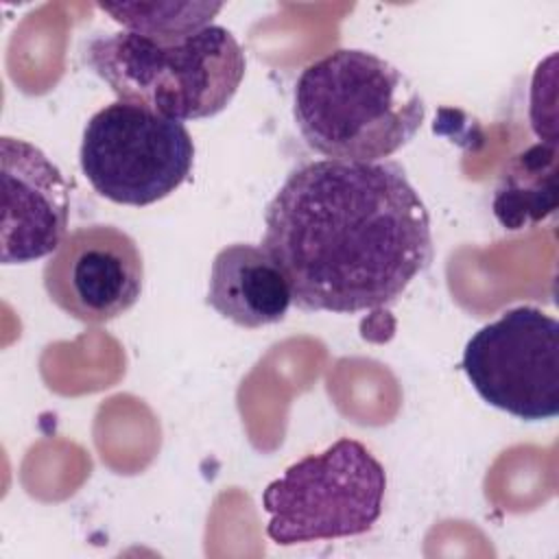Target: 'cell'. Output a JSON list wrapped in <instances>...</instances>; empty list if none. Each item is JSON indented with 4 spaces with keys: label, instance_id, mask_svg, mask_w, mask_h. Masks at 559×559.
<instances>
[{
    "label": "cell",
    "instance_id": "1",
    "mask_svg": "<svg viewBox=\"0 0 559 559\" xmlns=\"http://www.w3.org/2000/svg\"><path fill=\"white\" fill-rule=\"evenodd\" d=\"M262 247L301 310L354 314L402 297L432 260V231L397 162L319 159L269 201Z\"/></svg>",
    "mask_w": 559,
    "mask_h": 559
},
{
    "label": "cell",
    "instance_id": "2",
    "mask_svg": "<svg viewBox=\"0 0 559 559\" xmlns=\"http://www.w3.org/2000/svg\"><path fill=\"white\" fill-rule=\"evenodd\" d=\"M293 116L306 144L328 159L384 162L415 138L426 105L386 59L338 48L301 70Z\"/></svg>",
    "mask_w": 559,
    "mask_h": 559
},
{
    "label": "cell",
    "instance_id": "3",
    "mask_svg": "<svg viewBox=\"0 0 559 559\" xmlns=\"http://www.w3.org/2000/svg\"><path fill=\"white\" fill-rule=\"evenodd\" d=\"M85 61L118 100L181 122L221 114L247 68L242 46L221 24L175 44L131 31L96 35L85 46Z\"/></svg>",
    "mask_w": 559,
    "mask_h": 559
},
{
    "label": "cell",
    "instance_id": "4",
    "mask_svg": "<svg viewBox=\"0 0 559 559\" xmlns=\"http://www.w3.org/2000/svg\"><path fill=\"white\" fill-rule=\"evenodd\" d=\"M384 489L382 463L365 443L343 437L266 485V535L277 546L362 535L382 513Z\"/></svg>",
    "mask_w": 559,
    "mask_h": 559
},
{
    "label": "cell",
    "instance_id": "5",
    "mask_svg": "<svg viewBox=\"0 0 559 559\" xmlns=\"http://www.w3.org/2000/svg\"><path fill=\"white\" fill-rule=\"evenodd\" d=\"M79 162L100 197L144 207L166 199L190 177L194 142L181 120L116 100L87 120Z\"/></svg>",
    "mask_w": 559,
    "mask_h": 559
},
{
    "label": "cell",
    "instance_id": "6",
    "mask_svg": "<svg viewBox=\"0 0 559 559\" xmlns=\"http://www.w3.org/2000/svg\"><path fill=\"white\" fill-rule=\"evenodd\" d=\"M461 367L487 404L518 419L559 413V323L539 308L518 306L480 328Z\"/></svg>",
    "mask_w": 559,
    "mask_h": 559
},
{
    "label": "cell",
    "instance_id": "7",
    "mask_svg": "<svg viewBox=\"0 0 559 559\" xmlns=\"http://www.w3.org/2000/svg\"><path fill=\"white\" fill-rule=\"evenodd\" d=\"M50 301L81 323H107L135 306L144 286L138 242L114 225H83L66 234L44 264Z\"/></svg>",
    "mask_w": 559,
    "mask_h": 559
},
{
    "label": "cell",
    "instance_id": "8",
    "mask_svg": "<svg viewBox=\"0 0 559 559\" xmlns=\"http://www.w3.org/2000/svg\"><path fill=\"white\" fill-rule=\"evenodd\" d=\"M0 151L2 262H33L66 238L70 190L61 170L35 144L4 135Z\"/></svg>",
    "mask_w": 559,
    "mask_h": 559
},
{
    "label": "cell",
    "instance_id": "9",
    "mask_svg": "<svg viewBox=\"0 0 559 559\" xmlns=\"http://www.w3.org/2000/svg\"><path fill=\"white\" fill-rule=\"evenodd\" d=\"M205 301L223 319L255 330L286 317L293 290L284 269L264 247L234 242L212 260Z\"/></svg>",
    "mask_w": 559,
    "mask_h": 559
},
{
    "label": "cell",
    "instance_id": "10",
    "mask_svg": "<svg viewBox=\"0 0 559 559\" xmlns=\"http://www.w3.org/2000/svg\"><path fill=\"white\" fill-rule=\"evenodd\" d=\"M555 144L528 146L504 168L496 194L493 214L507 229H522L555 210Z\"/></svg>",
    "mask_w": 559,
    "mask_h": 559
},
{
    "label": "cell",
    "instance_id": "11",
    "mask_svg": "<svg viewBox=\"0 0 559 559\" xmlns=\"http://www.w3.org/2000/svg\"><path fill=\"white\" fill-rule=\"evenodd\" d=\"M98 9L124 26V31L162 44H175L207 28L223 9V2H98Z\"/></svg>",
    "mask_w": 559,
    "mask_h": 559
}]
</instances>
